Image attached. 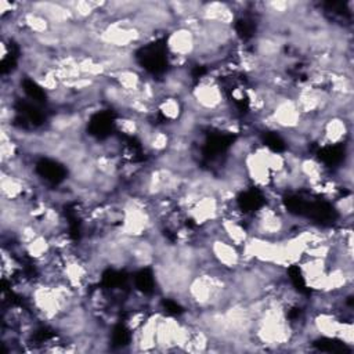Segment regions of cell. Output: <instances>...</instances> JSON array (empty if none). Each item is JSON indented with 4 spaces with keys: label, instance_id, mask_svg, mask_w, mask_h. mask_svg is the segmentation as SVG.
Masks as SVG:
<instances>
[{
    "label": "cell",
    "instance_id": "obj_1",
    "mask_svg": "<svg viewBox=\"0 0 354 354\" xmlns=\"http://www.w3.org/2000/svg\"><path fill=\"white\" fill-rule=\"evenodd\" d=\"M166 48L169 55L189 59L196 51V36L184 26L177 25L167 32Z\"/></svg>",
    "mask_w": 354,
    "mask_h": 354
}]
</instances>
